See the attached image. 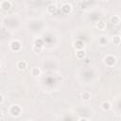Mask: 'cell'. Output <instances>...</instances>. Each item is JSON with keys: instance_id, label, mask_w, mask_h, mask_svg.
Instances as JSON below:
<instances>
[{"instance_id": "1", "label": "cell", "mask_w": 121, "mask_h": 121, "mask_svg": "<svg viewBox=\"0 0 121 121\" xmlns=\"http://www.w3.org/2000/svg\"><path fill=\"white\" fill-rule=\"evenodd\" d=\"M22 112V108L19 106V105H12L10 108H9V113L11 116L13 117H17L21 114Z\"/></svg>"}, {"instance_id": "2", "label": "cell", "mask_w": 121, "mask_h": 121, "mask_svg": "<svg viewBox=\"0 0 121 121\" xmlns=\"http://www.w3.org/2000/svg\"><path fill=\"white\" fill-rule=\"evenodd\" d=\"M9 46H10V49H11L12 51H15V52L20 51L21 48H22V44H21V43H20L19 41H17V40L12 41V42L10 43Z\"/></svg>"}, {"instance_id": "3", "label": "cell", "mask_w": 121, "mask_h": 121, "mask_svg": "<svg viewBox=\"0 0 121 121\" xmlns=\"http://www.w3.org/2000/svg\"><path fill=\"white\" fill-rule=\"evenodd\" d=\"M115 62H116V58L112 55H109L105 58V63H106V65H108L110 67L113 66L115 64Z\"/></svg>"}, {"instance_id": "4", "label": "cell", "mask_w": 121, "mask_h": 121, "mask_svg": "<svg viewBox=\"0 0 121 121\" xmlns=\"http://www.w3.org/2000/svg\"><path fill=\"white\" fill-rule=\"evenodd\" d=\"M61 10L63 11V13L68 14V13H70L71 10H72V6H71L69 3H64V4L61 6Z\"/></svg>"}, {"instance_id": "5", "label": "cell", "mask_w": 121, "mask_h": 121, "mask_svg": "<svg viewBox=\"0 0 121 121\" xmlns=\"http://www.w3.org/2000/svg\"><path fill=\"white\" fill-rule=\"evenodd\" d=\"M0 8L4 10H9L11 8V2L9 1H2L0 3Z\"/></svg>"}, {"instance_id": "6", "label": "cell", "mask_w": 121, "mask_h": 121, "mask_svg": "<svg viewBox=\"0 0 121 121\" xmlns=\"http://www.w3.org/2000/svg\"><path fill=\"white\" fill-rule=\"evenodd\" d=\"M74 47L76 50H82L84 48V43L82 41H77L75 43H74Z\"/></svg>"}, {"instance_id": "7", "label": "cell", "mask_w": 121, "mask_h": 121, "mask_svg": "<svg viewBox=\"0 0 121 121\" xmlns=\"http://www.w3.org/2000/svg\"><path fill=\"white\" fill-rule=\"evenodd\" d=\"M26 66H27V63H26L25 60H20V61L17 62V68H18L20 71L25 70V69L26 68Z\"/></svg>"}, {"instance_id": "8", "label": "cell", "mask_w": 121, "mask_h": 121, "mask_svg": "<svg viewBox=\"0 0 121 121\" xmlns=\"http://www.w3.org/2000/svg\"><path fill=\"white\" fill-rule=\"evenodd\" d=\"M84 57H85V51L83 49L76 51V58L78 60H82V59H84Z\"/></svg>"}, {"instance_id": "9", "label": "cell", "mask_w": 121, "mask_h": 121, "mask_svg": "<svg viewBox=\"0 0 121 121\" xmlns=\"http://www.w3.org/2000/svg\"><path fill=\"white\" fill-rule=\"evenodd\" d=\"M95 26H96V28H98L99 30H104V29L106 28V24H105L104 21H98V22H96Z\"/></svg>"}, {"instance_id": "10", "label": "cell", "mask_w": 121, "mask_h": 121, "mask_svg": "<svg viewBox=\"0 0 121 121\" xmlns=\"http://www.w3.org/2000/svg\"><path fill=\"white\" fill-rule=\"evenodd\" d=\"M100 106H101V109H102L103 111H109V110L112 108L111 103L108 102V101H104V102H102Z\"/></svg>"}, {"instance_id": "11", "label": "cell", "mask_w": 121, "mask_h": 121, "mask_svg": "<svg viewBox=\"0 0 121 121\" xmlns=\"http://www.w3.org/2000/svg\"><path fill=\"white\" fill-rule=\"evenodd\" d=\"M56 10H57V6L55 4H50L47 7V12H49L50 14H53L54 12H56Z\"/></svg>"}, {"instance_id": "12", "label": "cell", "mask_w": 121, "mask_h": 121, "mask_svg": "<svg viewBox=\"0 0 121 121\" xmlns=\"http://www.w3.org/2000/svg\"><path fill=\"white\" fill-rule=\"evenodd\" d=\"M81 97H82L83 100H85V101H89V100L91 99V94H90V92H88V91L83 92V93L81 94Z\"/></svg>"}, {"instance_id": "13", "label": "cell", "mask_w": 121, "mask_h": 121, "mask_svg": "<svg viewBox=\"0 0 121 121\" xmlns=\"http://www.w3.org/2000/svg\"><path fill=\"white\" fill-rule=\"evenodd\" d=\"M31 74H32V76H34V77L40 76L41 70H40L38 67H34V68H32V70H31Z\"/></svg>"}, {"instance_id": "14", "label": "cell", "mask_w": 121, "mask_h": 121, "mask_svg": "<svg viewBox=\"0 0 121 121\" xmlns=\"http://www.w3.org/2000/svg\"><path fill=\"white\" fill-rule=\"evenodd\" d=\"M111 21L113 25H118L120 23V18H119L118 15H113V17L111 19Z\"/></svg>"}, {"instance_id": "15", "label": "cell", "mask_w": 121, "mask_h": 121, "mask_svg": "<svg viewBox=\"0 0 121 121\" xmlns=\"http://www.w3.org/2000/svg\"><path fill=\"white\" fill-rule=\"evenodd\" d=\"M120 40H121V38H120V36L119 35H116V36H114L113 37V43H115V44H119L120 43Z\"/></svg>"}, {"instance_id": "16", "label": "cell", "mask_w": 121, "mask_h": 121, "mask_svg": "<svg viewBox=\"0 0 121 121\" xmlns=\"http://www.w3.org/2000/svg\"><path fill=\"white\" fill-rule=\"evenodd\" d=\"M34 51L35 52H37V53H40L41 51H42V47H40V46H36V45H34Z\"/></svg>"}, {"instance_id": "17", "label": "cell", "mask_w": 121, "mask_h": 121, "mask_svg": "<svg viewBox=\"0 0 121 121\" xmlns=\"http://www.w3.org/2000/svg\"><path fill=\"white\" fill-rule=\"evenodd\" d=\"M78 121H88V119H86V118H84V117H81V118L78 119Z\"/></svg>"}, {"instance_id": "18", "label": "cell", "mask_w": 121, "mask_h": 121, "mask_svg": "<svg viewBox=\"0 0 121 121\" xmlns=\"http://www.w3.org/2000/svg\"><path fill=\"white\" fill-rule=\"evenodd\" d=\"M3 102V95L0 94V103H2Z\"/></svg>"}, {"instance_id": "19", "label": "cell", "mask_w": 121, "mask_h": 121, "mask_svg": "<svg viewBox=\"0 0 121 121\" xmlns=\"http://www.w3.org/2000/svg\"><path fill=\"white\" fill-rule=\"evenodd\" d=\"M2 116H3V115H2V112H0V119H1V118H2Z\"/></svg>"}]
</instances>
